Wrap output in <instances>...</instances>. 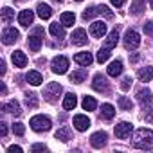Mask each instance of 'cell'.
Segmentation results:
<instances>
[{"mask_svg": "<svg viewBox=\"0 0 153 153\" xmlns=\"http://www.w3.org/2000/svg\"><path fill=\"white\" fill-rule=\"evenodd\" d=\"M81 105H83V108H85V110H88V112L96 110V106H97V103H96V99H94L92 96H85Z\"/></svg>", "mask_w": 153, "mask_h": 153, "instance_id": "cell-30", "label": "cell"}, {"mask_svg": "<svg viewBox=\"0 0 153 153\" xmlns=\"http://www.w3.org/2000/svg\"><path fill=\"white\" fill-rule=\"evenodd\" d=\"M31 151H33V153H36V151H47V146H45V144H34V146L31 148Z\"/></svg>", "mask_w": 153, "mask_h": 153, "instance_id": "cell-41", "label": "cell"}, {"mask_svg": "<svg viewBox=\"0 0 153 153\" xmlns=\"http://www.w3.org/2000/svg\"><path fill=\"white\" fill-rule=\"evenodd\" d=\"M13 131H15V135H24L25 133V126L22 123H15L13 124Z\"/></svg>", "mask_w": 153, "mask_h": 153, "instance_id": "cell-37", "label": "cell"}, {"mask_svg": "<svg viewBox=\"0 0 153 153\" xmlns=\"http://www.w3.org/2000/svg\"><path fill=\"white\" fill-rule=\"evenodd\" d=\"M2 110H4V112H7V114H13V115H20V114H22L18 101H9V103L2 105Z\"/></svg>", "mask_w": 153, "mask_h": 153, "instance_id": "cell-21", "label": "cell"}, {"mask_svg": "<svg viewBox=\"0 0 153 153\" xmlns=\"http://www.w3.org/2000/svg\"><path fill=\"white\" fill-rule=\"evenodd\" d=\"M92 87H94V90H97V92H108V88H110V85H108V81H106V78L103 74H96L94 76V81H92Z\"/></svg>", "mask_w": 153, "mask_h": 153, "instance_id": "cell-10", "label": "cell"}, {"mask_svg": "<svg viewBox=\"0 0 153 153\" xmlns=\"http://www.w3.org/2000/svg\"><path fill=\"white\" fill-rule=\"evenodd\" d=\"M85 78H87L85 70H78V72H72V74H70V81H72V83H78V85L83 83Z\"/></svg>", "mask_w": 153, "mask_h": 153, "instance_id": "cell-34", "label": "cell"}, {"mask_svg": "<svg viewBox=\"0 0 153 153\" xmlns=\"http://www.w3.org/2000/svg\"><path fill=\"white\" fill-rule=\"evenodd\" d=\"M131 83H133V79L130 78V76H126V78L123 79V83H121V88H123V90H128V88L131 87Z\"/></svg>", "mask_w": 153, "mask_h": 153, "instance_id": "cell-39", "label": "cell"}, {"mask_svg": "<svg viewBox=\"0 0 153 153\" xmlns=\"http://www.w3.org/2000/svg\"><path fill=\"white\" fill-rule=\"evenodd\" d=\"M74 61L78 63V65H81V67H88V65H92L94 58H92L90 52H78V54L74 56Z\"/></svg>", "mask_w": 153, "mask_h": 153, "instance_id": "cell-15", "label": "cell"}, {"mask_svg": "<svg viewBox=\"0 0 153 153\" xmlns=\"http://www.w3.org/2000/svg\"><path fill=\"white\" fill-rule=\"evenodd\" d=\"M97 9H99V15H103V16H106V18H112V16H114L112 11L108 9V6H97Z\"/></svg>", "mask_w": 153, "mask_h": 153, "instance_id": "cell-38", "label": "cell"}, {"mask_svg": "<svg viewBox=\"0 0 153 153\" xmlns=\"http://www.w3.org/2000/svg\"><path fill=\"white\" fill-rule=\"evenodd\" d=\"M90 34L94 38H103L106 34V24L105 22H94V24H90Z\"/></svg>", "mask_w": 153, "mask_h": 153, "instance_id": "cell-12", "label": "cell"}, {"mask_svg": "<svg viewBox=\"0 0 153 153\" xmlns=\"http://www.w3.org/2000/svg\"><path fill=\"white\" fill-rule=\"evenodd\" d=\"M51 68L54 74H65L68 70V59L65 56H56L51 63Z\"/></svg>", "mask_w": 153, "mask_h": 153, "instance_id": "cell-6", "label": "cell"}, {"mask_svg": "<svg viewBox=\"0 0 153 153\" xmlns=\"http://www.w3.org/2000/svg\"><path fill=\"white\" fill-rule=\"evenodd\" d=\"M106 140H108V135H106L105 131H96V133L90 137V144H92L94 148H103V146L106 144Z\"/></svg>", "mask_w": 153, "mask_h": 153, "instance_id": "cell-13", "label": "cell"}, {"mask_svg": "<svg viewBox=\"0 0 153 153\" xmlns=\"http://www.w3.org/2000/svg\"><path fill=\"white\" fill-rule=\"evenodd\" d=\"M124 45H126V49H130V51L137 49V47L140 45V36H139V33L133 31V29H128L126 34H124Z\"/></svg>", "mask_w": 153, "mask_h": 153, "instance_id": "cell-4", "label": "cell"}, {"mask_svg": "<svg viewBox=\"0 0 153 153\" xmlns=\"http://www.w3.org/2000/svg\"><path fill=\"white\" fill-rule=\"evenodd\" d=\"M63 24L59 22H54V24H51V34L54 36V38H65V31H63Z\"/></svg>", "mask_w": 153, "mask_h": 153, "instance_id": "cell-25", "label": "cell"}, {"mask_svg": "<svg viewBox=\"0 0 153 153\" xmlns=\"http://www.w3.org/2000/svg\"><path fill=\"white\" fill-rule=\"evenodd\" d=\"M117 42H119V33H117V29H114V31L108 34V38H106V42H105V47H106V49H114V47L117 45Z\"/></svg>", "mask_w": 153, "mask_h": 153, "instance_id": "cell-26", "label": "cell"}, {"mask_svg": "<svg viewBox=\"0 0 153 153\" xmlns=\"http://www.w3.org/2000/svg\"><path fill=\"white\" fill-rule=\"evenodd\" d=\"M114 115H115V108H114L112 105H108V103L101 105V117H103V119L110 121V119H114Z\"/></svg>", "mask_w": 153, "mask_h": 153, "instance_id": "cell-23", "label": "cell"}, {"mask_svg": "<svg viewBox=\"0 0 153 153\" xmlns=\"http://www.w3.org/2000/svg\"><path fill=\"white\" fill-rule=\"evenodd\" d=\"M76 105H78V97H76V94H72V92L67 94L65 99H63V108L65 110H74Z\"/></svg>", "mask_w": 153, "mask_h": 153, "instance_id": "cell-22", "label": "cell"}, {"mask_svg": "<svg viewBox=\"0 0 153 153\" xmlns=\"http://www.w3.org/2000/svg\"><path fill=\"white\" fill-rule=\"evenodd\" d=\"M18 38H20V33L15 27H6L2 31V42H4V45H13L15 42H18Z\"/></svg>", "mask_w": 153, "mask_h": 153, "instance_id": "cell-8", "label": "cell"}, {"mask_svg": "<svg viewBox=\"0 0 153 153\" xmlns=\"http://www.w3.org/2000/svg\"><path fill=\"white\" fill-rule=\"evenodd\" d=\"M76 2H81V0H76Z\"/></svg>", "mask_w": 153, "mask_h": 153, "instance_id": "cell-50", "label": "cell"}, {"mask_svg": "<svg viewBox=\"0 0 153 153\" xmlns=\"http://www.w3.org/2000/svg\"><path fill=\"white\" fill-rule=\"evenodd\" d=\"M119 108L124 110V112H130V110L133 108V101L128 99L126 96H121V97H119Z\"/></svg>", "mask_w": 153, "mask_h": 153, "instance_id": "cell-31", "label": "cell"}, {"mask_svg": "<svg viewBox=\"0 0 153 153\" xmlns=\"http://www.w3.org/2000/svg\"><path fill=\"white\" fill-rule=\"evenodd\" d=\"M144 0H133L131 2V6H130V13L131 15H140L142 11H144Z\"/></svg>", "mask_w": 153, "mask_h": 153, "instance_id": "cell-28", "label": "cell"}, {"mask_svg": "<svg viewBox=\"0 0 153 153\" xmlns=\"http://www.w3.org/2000/svg\"><path fill=\"white\" fill-rule=\"evenodd\" d=\"M110 2H112V4H114L115 7H121V6L124 4V0H110Z\"/></svg>", "mask_w": 153, "mask_h": 153, "instance_id": "cell-45", "label": "cell"}, {"mask_svg": "<svg viewBox=\"0 0 153 153\" xmlns=\"http://www.w3.org/2000/svg\"><path fill=\"white\" fill-rule=\"evenodd\" d=\"M0 90H2V96H6V94H7V87H6L4 83H2V85H0Z\"/></svg>", "mask_w": 153, "mask_h": 153, "instance_id": "cell-47", "label": "cell"}, {"mask_svg": "<svg viewBox=\"0 0 153 153\" xmlns=\"http://www.w3.org/2000/svg\"><path fill=\"white\" fill-rule=\"evenodd\" d=\"M11 58H13V63H15V67H18V68H24V67H27V56H25V52H24V51H15Z\"/></svg>", "mask_w": 153, "mask_h": 153, "instance_id": "cell-17", "label": "cell"}, {"mask_svg": "<svg viewBox=\"0 0 153 153\" xmlns=\"http://www.w3.org/2000/svg\"><path fill=\"white\" fill-rule=\"evenodd\" d=\"M149 6H151V9H153V0H149Z\"/></svg>", "mask_w": 153, "mask_h": 153, "instance_id": "cell-48", "label": "cell"}, {"mask_svg": "<svg viewBox=\"0 0 153 153\" xmlns=\"http://www.w3.org/2000/svg\"><path fill=\"white\" fill-rule=\"evenodd\" d=\"M144 121H148V123H153V110H151L149 114H146V115H144Z\"/></svg>", "mask_w": 153, "mask_h": 153, "instance_id": "cell-44", "label": "cell"}, {"mask_svg": "<svg viewBox=\"0 0 153 153\" xmlns=\"http://www.w3.org/2000/svg\"><path fill=\"white\" fill-rule=\"evenodd\" d=\"M56 139H59L61 142H67V140H70V139H72V135H70V130H68V128H59V130L56 131Z\"/></svg>", "mask_w": 153, "mask_h": 153, "instance_id": "cell-33", "label": "cell"}, {"mask_svg": "<svg viewBox=\"0 0 153 153\" xmlns=\"http://www.w3.org/2000/svg\"><path fill=\"white\" fill-rule=\"evenodd\" d=\"M137 101H139V105L142 106V110H148V108L153 105L151 90H149V88H140V90L137 92Z\"/></svg>", "mask_w": 153, "mask_h": 153, "instance_id": "cell-5", "label": "cell"}, {"mask_svg": "<svg viewBox=\"0 0 153 153\" xmlns=\"http://www.w3.org/2000/svg\"><path fill=\"white\" fill-rule=\"evenodd\" d=\"M121 72H123V61L121 59H115L108 65V76H112V78H117Z\"/></svg>", "mask_w": 153, "mask_h": 153, "instance_id": "cell-20", "label": "cell"}, {"mask_svg": "<svg viewBox=\"0 0 153 153\" xmlns=\"http://www.w3.org/2000/svg\"><path fill=\"white\" fill-rule=\"evenodd\" d=\"M72 124L76 126V130H78V131H85V130H88V126H90V119H88L87 115H83V114H78V115H74Z\"/></svg>", "mask_w": 153, "mask_h": 153, "instance_id": "cell-11", "label": "cell"}, {"mask_svg": "<svg viewBox=\"0 0 153 153\" xmlns=\"http://www.w3.org/2000/svg\"><path fill=\"white\" fill-rule=\"evenodd\" d=\"M42 34H43V29L38 27L36 33L27 38V45H29V49H31L33 52H38V51H40V47H42Z\"/></svg>", "mask_w": 153, "mask_h": 153, "instance_id": "cell-7", "label": "cell"}, {"mask_svg": "<svg viewBox=\"0 0 153 153\" xmlns=\"http://www.w3.org/2000/svg\"><path fill=\"white\" fill-rule=\"evenodd\" d=\"M36 11H38V16H40L42 20H47V18H51V15H52V9H51V6H47V4H38Z\"/></svg>", "mask_w": 153, "mask_h": 153, "instance_id": "cell-24", "label": "cell"}, {"mask_svg": "<svg viewBox=\"0 0 153 153\" xmlns=\"http://www.w3.org/2000/svg\"><path fill=\"white\" fill-rule=\"evenodd\" d=\"M137 78H139L140 81H144V83L151 81V79H153V67H144V68H139Z\"/></svg>", "mask_w": 153, "mask_h": 153, "instance_id": "cell-19", "label": "cell"}, {"mask_svg": "<svg viewBox=\"0 0 153 153\" xmlns=\"http://www.w3.org/2000/svg\"><path fill=\"white\" fill-rule=\"evenodd\" d=\"M0 135H2V137L7 135V124L6 123H0Z\"/></svg>", "mask_w": 153, "mask_h": 153, "instance_id": "cell-42", "label": "cell"}, {"mask_svg": "<svg viewBox=\"0 0 153 153\" xmlns=\"http://www.w3.org/2000/svg\"><path fill=\"white\" fill-rule=\"evenodd\" d=\"M54 2H63V0H54Z\"/></svg>", "mask_w": 153, "mask_h": 153, "instance_id": "cell-49", "label": "cell"}, {"mask_svg": "<svg viewBox=\"0 0 153 153\" xmlns=\"http://www.w3.org/2000/svg\"><path fill=\"white\" fill-rule=\"evenodd\" d=\"M144 33H146L148 36H153V20H149V22L144 24Z\"/></svg>", "mask_w": 153, "mask_h": 153, "instance_id": "cell-40", "label": "cell"}, {"mask_svg": "<svg viewBox=\"0 0 153 153\" xmlns=\"http://www.w3.org/2000/svg\"><path fill=\"white\" fill-rule=\"evenodd\" d=\"M33 20H34V13H33L31 9H24V11L18 15V22H20L22 27H29V25L33 24Z\"/></svg>", "mask_w": 153, "mask_h": 153, "instance_id": "cell-14", "label": "cell"}, {"mask_svg": "<svg viewBox=\"0 0 153 153\" xmlns=\"http://www.w3.org/2000/svg\"><path fill=\"white\" fill-rule=\"evenodd\" d=\"M29 124H31V128H33L34 131H38V133H42V131H49L51 126H52L51 119L45 117V115H34V117H31Z\"/></svg>", "mask_w": 153, "mask_h": 153, "instance_id": "cell-2", "label": "cell"}, {"mask_svg": "<svg viewBox=\"0 0 153 153\" xmlns=\"http://www.w3.org/2000/svg\"><path fill=\"white\" fill-rule=\"evenodd\" d=\"M25 79H27V83H31V85H34V87L42 85V81H43L42 74H40L38 70H29V72L25 74Z\"/></svg>", "mask_w": 153, "mask_h": 153, "instance_id": "cell-18", "label": "cell"}, {"mask_svg": "<svg viewBox=\"0 0 153 153\" xmlns=\"http://www.w3.org/2000/svg\"><path fill=\"white\" fill-rule=\"evenodd\" d=\"M108 58H110V49L105 47V49H99V51H97V61H99V63H105Z\"/></svg>", "mask_w": 153, "mask_h": 153, "instance_id": "cell-36", "label": "cell"}, {"mask_svg": "<svg viewBox=\"0 0 153 153\" xmlns=\"http://www.w3.org/2000/svg\"><path fill=\"white\" fill-rule=\"evenodd\" d=\"M25 105H27L29 108H36V106H38V96H36L34 92H27V94H25Z\"/></svg>", "mask_w": 153, "mask_h": 153, "instance_id": "cell-32", "label": "cell"}, {"mask_svg": "<svg viewBox=\"0 0 153 153\" xmlns=\"http://www.w3.org/2000/svg\"><path fill=\"white\" fill-rule=\"evenodd\" d=\"M131 130H133L131 123L123 121V123L115 124V137H117V139H128V137H130V133H131Z\"/></svg>", "mask_w": 153, "mask_h": 153, "instance_id": "cell-9", "label": "cell"}, {"mask_svg": "<svg viewBox=\"0 0 153 153\" xmlns=\"http://www.w3.org/2000/svg\"><path fill=\"white\" fill-rule=\"evenodd\" d=\"M133 146L137 149H153V130L140 128L133 135Z\"/></svg>", "mask_w": 153, "mask_h": 153, "instance_id": "cell-1", "label": "cell"}, {"mask_svg": "<svg viewBox=\"0 0 153 153\" xmlns=\"http://www.w3.org/2000/svg\"><path fill=\"white\" fill-rule=\"evenodd\" d=\"M7 153H22V148L20 146H9L7 148Z\"/></svg>", "mask_w": 153, "mask_h": 153, "instance_id": "cell-43", "label": "cell"}, {"mask_svg": "<svg viewBox=\"0 0 153 153\" xmlns=\"http://www.w3.org/2000/svg\"><path fill=\"white\" fill-rule=\"evenodd\" d=\"M70 38H72V43H74V45H85V43H87V40H88V38H87V31H85V29H76V31L72 33V36H70Z\"/></svg>", "mask_w": 153, "mask_h": 153, "instance_id": "cell-16", "label": "cell"}, {"mask_svg": "<svg viewBox=\"0 0 153 153\" xmlns=\"http://www.w3.org/2000/svg\"><path fill=\"white\" fill-rule=\"evenodd\" d=\"M2 22L4 24H11L13 20H15V9H11V7H4L2 9Z\"/></svg>", "mask_w": 153, "mask_h": 153, "instance_id": "cell-29", "label": "cell"}, {"mask_svg": "<svg viewBox=\"0 0 153 153\" xmlns=\"http://www.w3.org/2000/svg\"><path fill=\"white\" fill-rule=\"evenodd\" d=\"M96 15H99V9H97V6H92V7H88V9L83 11V20H90Z\"/></svg>", "mask_w": 153, "mask_h": 153, "instance_id": "cell-35", "label": "cell"}, {"mask_svg": "<svg viewBox=\"0 0 153 153\" xmlns=\"http://www.w3.org/2000/svg\"><path fill=\"white\" fill-rule=\"evenodd\" d=\"M0 74H2V76L6 74V61H4V59L0 61Z\"/></svg>", "mask_w": 153, "mask_h": 153, "instance_id": "cell-46", "label": "cell"}, {"mask_svg": "<svg viewBox=\"0 0 153 153\" xmlns=\"http://www.w3.org/2000/svg\"><path fill=\"white\" fill-rule=\"evenodd\" d=\"M61 85L59 83H49L47 87H45V90H43V97H45V101H49V103H56L58 99H59V96H61Z\"/></svg>", "mask_w": 153, "mask_h": 153, "instance_id": "cell-3", "label": "cell"}, {"mask_svg": "<svg viewBox=\"0 0 153 153\" xmlns=\"http://www.w3.org/2000/svg\"><path fill=\"white\" fill-rule=\"evenodd\" d=\"M59 22H61L65 27H72L74 22H76V15H74V13H61Z\"/></svg>", "mask_w": 153, "mask_h": 153, "instance_id": "cell-27", "label": "cell"}]
</instances>
